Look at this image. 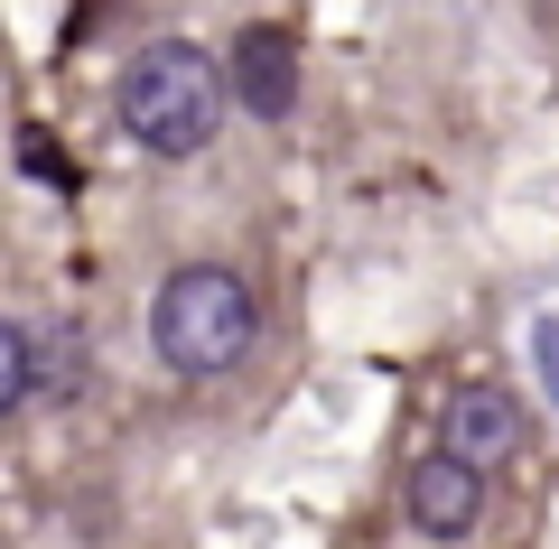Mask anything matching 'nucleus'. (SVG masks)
Masks as SVG:
<instances>
[{
    "label": "nucleus",
    "instance_id": "3",
    "mask_svg": "<svg viewBox=\"0 0 559 549\" xmlns=\"http://www.w3.org/2000/svg\"><path fill=\"white\" fill-rule=\"evenodd\" d=\"M439 447L466 456L476 475L513 466L522 447H532V419H522V401L503 392V382H457V392L439 401Z\"/></svg>",
    "mask_w": 559,
    "mask_h": 549
},
{
    "label": "nucleus",
    "instance_id": "4",
    "mask_svg": "<svg viewBox=\"0 0 559 549\" xmlns=\"http://www.w3.org/2000/svg\"><path fill=\"white\" fill-rule=\"evenodd\" d=\"M224 103H242L252 121H289L299 112V38L271 20H252L224 47Z\"/></svg>",
    "mask_w": 559,
    "mask_h": 549
},
{
    "label": "nucleus",
    "instance_id": "8",
    "mask_svg": "<svg viewBox=\"0 0 559 549\" xmlns=\"http://www.w3.org/2000/svg\"><path fill=\"white\" fill-rule=\"evenodd\" d=\"M532 373H540V392L559 401V317H540V326H532Z\"/></svg>",
    "mask_w": 559,
    "mask_h": 549
},
{
    "label": "nucleus",
    "instance_id": "7",
    "mask_svg": "<svg viewBox=\"0 0 559 549\" xmlns=\"http://www.w3.org/2000/svg\"><path fill=\"white\" fill-rule=\"evenodd\" d=\"M28 401V326L20 317H0V419Z\"/></svg>",
    "mask_w": 559,
    "mask_h": 549
},
{
    "label": "nucleus",
    "instance_id": "6",
    "mask_svg": "<svg viewBox=\"0 0 559 549\" xmlns=\"http://www.w3.org/2000/svg\"><path fill=\"white\" fill-rule=\"evenodd\" d=\"M28 392H47V401H75L84 392V335L75 326H28Z\"/></svg>",
    "mask_w": 559,
    "mask_h": 549
},
{
    "label": "nucleus",
    "instance_id": "5",
    "mask_svg": "<svg viewBox=\"0 0 559 549\" xmlns=\"http://www.w3.org/2000/svg\"><path fill=\"white\" fill-rule=\"evenodd\" d=\"M401 503H411V530L419 540H476V522H485V475L466 466V456H419L411 466V485H401Z\"/></svg>",
    "mask_w": 559,
    "mask_h": 549
},
{
    "label": "nucleus",
    "instance_id": "2",
    "mask_svg": "<svg viewBox=\"0 0 559 549\" xmlns=\"http://www.w3.org/2000/svg\"><path fill=\"white\" fill-rule=\"evenodd\" d=\"M112 103H121V131L150 158H197V150H215V131H224V65L205 57L197 38H159V47H140V57L121 65Z\"/></svg>",
    "mask_w": 559,
    "mask_h": 549
},
{
    "label": "nucleus",
    "instance_id": "1",
    "mask_svg": "<svg viewBox=\"0 0 559 549\" xmlns=\"http://www.w3.org/2000/svg\"><path fill=\"white\" fill-rule=\"evenodd\" d=\"M261 335V298L242 271H224V261H187V271L159 279V298H150V345H159L168 373L187 382H215L234 373L242 354H252Z\"/></svg>",
    "mask_w": 559,
    "mask_h": 549
}]
</instances>
